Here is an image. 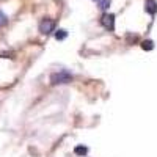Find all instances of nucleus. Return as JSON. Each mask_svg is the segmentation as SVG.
<instances>
[{
	"label": "nucleus",
	"mask_w": 157,
	"mask_h": 157,
	"mask_svg": "<svg viewBox=\"0 0 157 157\" xmlns=\"http://www.w3.org/2000/svg\"><path fill=\"white\" fill-rule=\"evenodd\" d=\"M102 25L109 30H113V24H115V16L113 14H104L102 16Z\"/></svg>",
	"instance_id": "7ed1b4c3"
},
{
	"label": "nucleus",
	"mask_w": 157,
	"mask_h": 157,
	"mask_svg": "<svg viewBox=\"0 0 157 157\" xmlns=\"http://www.w3.org/2000/svg\"><path fill=\"white\" fill-rule=\"evenodd\" d=\"M75 154H86V148H83V146H77V148H75Z\"/></svg>",
	"instance_id": "6e6552de"
},
{
	"label": "nucleus",
	"mask_w": 157,
	"mask_h": 157,
	"mask_svg": "<svg viewBox=\"0 0 157 157\" xmlns=\"http://www.w3.org/2000/svg\"><path fill=\"white\" fill-rule=\"evenodd\" d=\"M109 5H110L109 0H99V8H101V10H107Z\"/></svg>",
	"instance_id": "0eeeda50"
},
{
	"label": "nucleus",
	"mask_w": 157,
	"mask_h": 157,
	"mask_svg": "<svg viewBox=\"0 0 157 157\" xmlns=\"http://www.w3.org/2000/svg\"><path fill=\"white\" fill-rule=\"evenodd\" d=\"M66 36H68V32H66V30H58V32L55 33V38H57V39H64Z\"/></svg>",
	"instance_id": "423d86ee"
},
{
	"label": "nucleus",
	"mask_w": 157,
	"mask_h": 157,
	"mask_svg": "<svg viewBox=\"0 0 157 157\" xmlns=\"http://www.w3.org/2000/svg\"><path fill=\"white\" fill-rule=\"evenodd\" d=\"M146 11L149 13V14H155V11H157V3H155V0H146Z\"/></svg>",
	"instance_id": "20e7f679"
},
{
	"label": "nucleus",
	"mask_w": 157,
	"mask_h": 157,
	"mask_svg": "<svg viewBox=\"0 0 157 157\" xmlns=\"http://www.w3.org/2000/svg\"><path fill=\"white\" fill-rule=\"evenodd\" d=\"M6 24H8V16L0 10V27H3V25H6Z\"/></svg>",
	"instance_id": "39448f33"
},
{
	"label": "nucleus",
	"mask_w": 157,
	"mask_h": 157,
	"mask_svg": "<svg viewBox=\"0 0 157 157\" xmlns=\"http://www.w3.org/2000/svg\"><path fill=\"white\" fill-rule=\"evenodd\" d=\"M143 49H152V43L151 41H145V43H143Z\"/></svg>",
	"instance_id": "1a4fd4ad"
},
{
	"label": "nucleus",
	"mask_w": 157,
	"mask_h": 157,
	"mask_svg": "<svg viewBox=\"0 0 157 157\" xmlns=\"http://www.w3.org/2000/svg\"><path fill=\"white\" fill-rule=\"evenodd\" d=\"M50 80L52 83H68L72 80V75L68 72V71H60V72H55V74H52L50 75Z\"/></svg>",
	"instance_id": "f257e3e1"
},
{
	"label": "nucleus",
	"mask_w": 157,
	"mask_h": 157,
	"mask_svg": "<svg viewBox=\"0 0 157 157\" xmlns=\"http://www.w3.org/2000/svg\"><path fill=\"white\" fill-rule=\"evenodd\" d=\"M98 2H99V0H98Z\"/></svg>",
	"instance_id": "9d476101"
},
{
	"label": "nucleus",
	"mask_w": 157,
	"mask_h": 157,
	"mask_svg": "<svg viewBox=\"0 0 157 157\" xmlns=\"http://www.w3.org/2000/svg\"><path fill=\"white\" fill-rule=\"evenodd\" d=\"M54 29H55V22L52 21V19H44L41 24H39V32L44 33V35L52 33V32H54Z\"/></svg>",
	"instance_id": "f03ea898"
}]
</instances>
